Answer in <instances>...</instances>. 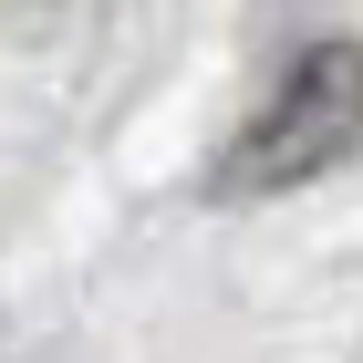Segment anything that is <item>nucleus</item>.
I'll use <instances>...</instances> for the list:
<instances>
[{
    "label": "nucleus",
    "instance_id": "f257e3e1",
    "mask_svg": "<svg viewBox=\"0 0 363 363\" xmlns=\"http://www.w3.org/2000/svg\"><path fill=\"white\" fill-rule=\"evenodd\" d=\"M353 145H363V42H311V52H291L270 104L239 125V145L218 156L208 187L218 197H291L311 177H333Z\"/></svg>",
    "mask_w": 363,
    "mask_h": 363
}]
</instances>
